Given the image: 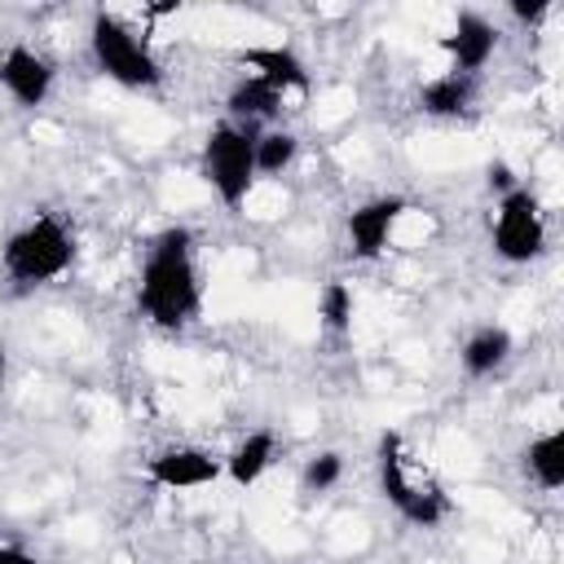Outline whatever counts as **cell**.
<instances>
[{
	"mask_svg": "<svg viewBox=\"0 0 564 564\" xmlns=\"http://www.w3.org/2000/svg\"><path fill=\"white\" fill-rule=\"evenodd\" d=\"M137 308L159 330H185L203 308V282L194 269V234L185 225H167L141 264Z\"/></svg>",
	"mask_w": 564,
	"mask_h": 564,
	"instance_id": "6da1fadb",
	"label": "cell"
},
{
	"mask_svg": "<svg viewBox=\"0 0 564 564\" xmlns=\"http://www.w3.org/2000/svg\"><path fill=\"white\" fill-rule=\"evenodd\" d=\"M70 260H75V234L53 212H40L22 229H13L0 247V269L13 286H44L62 278Z\"/></svg>",
	"mask_w": 564,
	"mask_h": 564,
	"instance_id": "7a4b0ae2",
	"label": "cell"
},
{
	"mask_svg": "<svg viewBox=\"0 0 564 564\" xmlns=\"http://www.w3.org/2000/svg\"><path fill=\"white\" fill-rule=\"evenodd\" d=\"M256 137H260V128H247V123H234V119L216 123L203 137L198 172L229 212H238L247 203L251 185H256Z\"/></svg>",
	"mask_w": 564,
	"mask_h": 564,
	"instance_id": "3957f363",
	"label": "cell"
},
{
	"mask_svg": "<svg viewBox=\"0 0 564 564\" xmlns=\"http://www.w3.org/2000/svg\"><path fill=\"white\" fill-rule=\"evenodd\" d=\"M375 467H379V494L397 507L401 520L419 524V529H432L449 516V498L441 494L436 480H419L414 467H410V454H405V441L401 432H383L379 436V454H375Z\"/></svg>",
	"mask_w": 564,
	"mask_h": 564,
	"instance_id": "277c9868",
	"label": "cell"
},
{
	"mask_svg": "<svg viewBox=\"0 0 564 564\" xmlns=\"http://www.w3.org/2000/svg\"><path fill=\"white\" fill-rule=\"evenodd\" d=\"M88 48H93V62L106 79L123 84V88H159L163 84V66L159 57L150 53V44L115 13L97 9L93 13V26H88Z\"/></svg>",
	"mask_w": 564,
	"mask_h": 564,
	"instance_id": "5b68a950",
	"label": "cell"
},
{
	"mask_svg": "<svg viewBox=\"0 0 564 564\" xmlns=\"http://www.w3.org/2000/svg\"><path fill=\"white\" fill-rule=\"evenodd\" d=\"M494 251L507 264H529L546 251V225H542V207L533 198V189L516 185L511 194L498 198V216H494Z\"/></svg>",
	"mask_w": 564,
	"mask_h": 564,
	"instance_id": "8992f818",
	"label": "cell"
},
{
	"mask_svg": "<svg viewBox=\"0 0 564 564\" xmlns=\"http://www.w3.org/2000/svg\"><path fill=\"white\" fill-rule=\"evenodd\" d=\"M220 471H225V463L198 445H167L145 463V476L159 489H203V485L220 480Z\"/></svg>",
	"mask_w": 564,
	"mask_h": 564,
	"instance_id": "52a82bcc",
	"label": "cell"
},
{
	"mask_svg": "<svg viewBox=\"0 0 564 564\" xmlns=\"http://www.w3.org/2000/svg\"><path fill=\"white\" fill-rule=\"evenodd\" d=\"M410 203L401 194H379V198H366L361 207L348 212V247L357 260H379L388 238H392V225L401 220Z\"/></svg>",
	"mask_w": 564,
	"mask_h": 564,
	"instance_id": "ba28073f",
	"label": "cell"
},
{
	"mask_svg": "<svg viewBox=\"0 0 564 564\" xmlns=\"http://www.w3.org/2000/svg\"><path fill=\"white\" fill-rule=\"evenodd\" d=\"M0 88L22 106V110H35L48 101L53 93V62L40 57L35 48L26 44H13L0 53Z\"/></svg>",
	"mask_w": 564,
	"mask_h": 564,
	"instance_id": "9c48e42d",
	"label": "cell"
},
{
	"mask_svg": "<svg viewBox=\"0 0 564 564\" xmlns=\"http://www.w3.org/2000/svg\"><path fill=\"white\" fill-rule=\"evenodd\" d=\"M441 48L454 57V70H458V75H476V70L494 57V48H498V26H494L489 18L463 9L458 22H454V31L441 40Z\"/></svg>",
	"mask_w": 564,
	"mask_h": 564,
	"instance_id": "30bf717a",
	"label": "cell"
},
{
	"mask_svg": "<svg viewBox=\"0 0 564 564\" xmlns=\"http://www.w3.org/2000/svg\"><path fill=\"white\" fill-rule=\"evenodd\" d=\"M238 62H242V66H251L264 84H273L282 97H286V93H308V66H304L291 48H282V44L242 48V53H238Z\"/></svg>",
	"mask_w": 564,
	"mask_h": 564,
	"instance_id": "8fae6325",
	"label": "cell"
},
{
	"mask_svg": "<svg viewBox=\"0 0 564 564\" xmlns=\"http://www.w3.org/2000/svg\"><path fill=\"white\" fill-rule=\"evenodd\" d=\"M282 101H286V97H282L273 84H264L260 75H242V79L229 88V97H225V110H229V119H234V123L260 128L264 119L282 115Z\"/></svg>",
	"mask_w": 564,
	"mask_h": 564,
	"instance_id": "7c38bea8",
	"label": "cell"
},
{
	"mask_svg": "<svg viewBox=\"0 0 564 564\" xmlns=\"http://www.w3.org/2000/svg\"><path fill=\"white\" fill-rule=\"evenodd\" d=\"M507 357H511V330L507 326H476L458 348V361L471 379H485V375L502 370Z\"/></svg>",
	"mask_w": 564,
	"mask_h": 564,
	"instance_id": "4fadbf2b",
	"label": "cell"
},
{
	"mask_svg": "<svg viewBox=\"0 0 564 564\" xmlns=\"http://www.w3.org/2000/svg\"><path fill=\"white\" fill-rule=\"evenodd\" d=\"M520 467L533 485H542L546 494L564 489V427H551L542 436H533L520 454Z\"/></svg>",
	"mask_w": 564,
	"mask_h": 564,
	"instance_id": "5bb4252c",
	"label": "cell"
},
{
	"mask_svg": "<svg viewBox=\"0 0 564 564\" xmlns=\"http://www.w3.org/2000/svg\"><path fill=\"white\" fill-rule=\"evenodd\" d=\"M471 97H476V75L445 70V75H436L419 88V110L432 115V119H454L471 106Z\"/></svg>",
	"mask_w": 564,
	"mask_h": 564,
	"instance_id": "9a60e30c",
	"label": "cell"
},
{
	"mask_svg": "<svg viewBox=\"0 0 564 564\" xmlns=\"http://www.w3.org/2000/svg\"><path fill=\"white\" fill-rule=\"evenodd\" d=\"M273 449H278V441H273V432L269 427H256V432H247L238 445H234V454L225 458V471H229V480L238 485V489H251L264 471H269V463H273Z\"/></svg>",
	"mask_w": 564,
	"mask_h": 564,
	"instance_id": "2e32d148",
	"label": "cell"
},
{
	"mask_svg": "<svg viewBox=\"0 0 564 564\" xmlns=\"http://www.w3.org/2000/svg\"><path fill=\"white\" fill-rule=\"evenodd\" d=\"M300 154V141L295 132L286 128H269L256 137V176H282Z\"/></svg>",
	"mask_w": 564,
	"mask_h": 564,
	"instance_id": "e0dca14e",
	"label": "cell"
},
{
	"mask_svg": "<svg viewBox=\"0 0 564 564\" xmlns=\"http://www.w3.org/2000/svg\"><path fill=\"white\" fill-rule=\"evenodd\" d=\"M352 308H357V300H352V286H348V282H326V286H322V295H317V317H322V326H326L330 335L352 330Z\"/></svg>",
	"mask_w": 564,
	"mask_h": 564,
	"instance_id": "ac0fdd59",
	"label": "cell"
},
{
	"mask_svg": "<svg viewBox=\"0 0 564 564\" xmlns=\"http://www.w3.org/2000/svg\"><path fill=\"white\" fill-rule=\"evenodd\" d=\"M339 476H344V458L335 454V449H322V454H313L308 463H304V471H300V489L313 498V494H330L335 485H339Z\"/></svg>",
	"mask_w": 564,
	"mask_h": 564,
	"instance_id": "d6986e66",
	"label": "cell"
},
{
	"mask_svg": "<svg viewBox=\"0 0 564 564\" xmlns=\"http://www.w3.org/2000/svg\"><path fill=\"white\" fill-rule=\"evenodd\" d=\"M485 181H489V189H494V194H498V198H502V194H511V189H516V172H511V167H507V163H502V159H494V163H489V167H485Z\"/></svg>",
	"mask_w": 564,
	"mask_h": 564,
	"instance_id": "ffe728a7",
	"label": "cell"
},
{
	"mask_svg": "<svg viewBox=\"0 0 564 564\" xmlns=\"http://www.w3.org/2000/svg\"><path fill=\"white\" fill-rule=\"evenodd\" d=\"M546 13H551L546 0H511V18H520V22H529V26L546 22Z\"/></svg>",
	"mask_w": 564,
	"mask_h": 564,
	"instance_id": "44dd1931",
	"label": "cell"
},
{
	"mask_svg": "<svg viewBox=\"0 0 564 564\" xmlns=\"http://www.w3.org/2000/svg\"><path fill=\"white\" fill-rule=\"evenodd\" d=\"M0 564H40V560L22 546H0Z\"/></svg>",
	"mask_w": 564,
	"mask_h": 564,
	"instance_id": "7402d4cb",
	"label": "cell"
},
{
	"mask_svg": "<svg viewBox=\"0 0 564 564\" xmlns=\"http://www.w3.org/2000/svg\"><path fill=\"white\" fill-rule=\"evenodd\" d=\"M4 366H9V357H4V348H0V379H4Z\"/></svg>",
	"mask_w": 564,
	"mask_h": 564,
	"instance_id": "603a6c76",
	"label": "cell"
}]
</instances>
